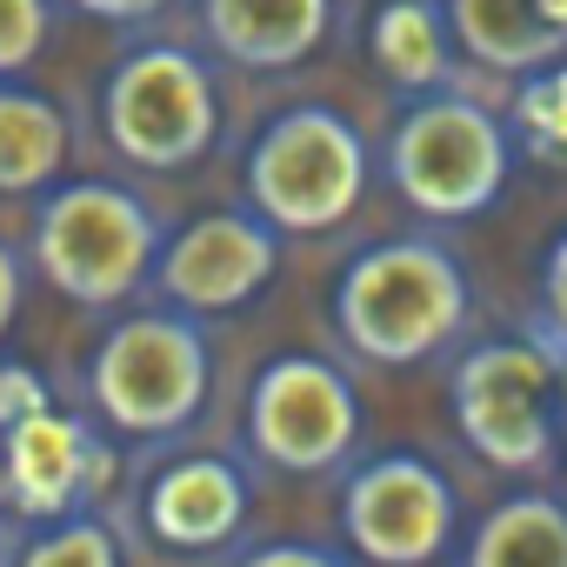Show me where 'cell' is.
I'll return each mask as SVG.
<instances>
[{
	"label": "cell",
	"instance_id": "cell-1",
	"mask_svg": "<svg viewBox=\"0 0 567 567\" xmlns=\"http://www.w3.org/2000/svg\"><path fill=\"white\" fill-rule=\"evenodd\" d=\"M474 321V280L441 234H388L334 280V334L368 368H427Z\"/></svg>",
	"mask_w": 567,
	"mask_h": 567
},
{
	"label": "cell",
	"instance_id": "cell-2",
	"mask_svg": "<svg viewBox=\"0 0 567 567\" xmlns=\"http://www.w3.org/2000/svg\"><path fill=\"white\" fill-rule=\"evenodd\" d=\"M87 408L107 434L127 441H174L207 414L214 394V334L200 315H181L167 301H147L121 321L87 354Z\"/></svg>",
	"mask_w": 567,
	"mask_h": 567
},
{
	"label": "cell",
	"instance_id": "cell-3",
	"mask_svg": "<svg viewBox=\"0 0 567 567\" xmlns=\"http://www.w3.org/2000/svg\"><path fill=\"white\" fill-rule=\"evenodd\" d=\"M161 240L167 220L147 194L121 181H54L34 207L28 260L61 301L107 315L147 295Z\"/></svg>",
	"mask_w": 567,
	"mask_h": 567
},
{
	"label": "cell",
	"instance_id": "cell-4",
	"mask_svg": "<svg viewBox=\"0 0 567 567\" xmlns=\"http://www.w3.org/2000/svg\"><path fill=\"white\" fill-rule=\"evenodd\" d=\"M514 154L520 147L507 134V114H494L487 101H474L467 87L447 81V87L408 94L401 121L388 127L381 174L421 220L454 227V220L487 214L507 194Z\"/></svg>",
	"mask_w": 567,
	"mask_h": 567
},
{
	"label": "cell",
	"instance_id": "cell-5",
	"mask_svg": "<svg viewBox=\"0 0 567 567\" xmlns=\"http://www.w3.org/2000/svg\"><path fill=\"white\" fill-rule=\"evenodd\" d=\"M560 361H567V341H554L547 328L494 334V341H474L454 354L447 408H454V427L481 467L514 474V481H534L554 467V454H560V408H554Z\"/></svg>",
	"mask_w": 567,
	"mask_h": 567
},
{
	"label": "cell",
	"instance_id": "cell-6",
	"mask_svg": "<svg viewBox=\"0 0 567 567\" xmlns=\"http://www.w3.org/2000/svg\"><path fill=\"white\" fill-rule=\"evenodd\" d=\"M240 187L247 207L280 234H334L361 214L374 187V147L341 107L295 101L247 141Z\"/></svg>",
	"mask_w": 567,
	"mask_h": 567
},
{
	"label": "cell",
	"instance_id": "cell-7",
	"mask_svg": "<svg viewBox=\"0 0 567 567\" xmlns=\"http://www.w3.org/2000/svg\"><path fill=\"white\" fill-rule=\"evenodd\" d=\"M101 141L141 174H187L220 147V81L187 41L147 34L101 81Z\"/></svg>",
	"mask_w": 567,
	"mask_h": 567
},
{
	"label": "cell",
	"instance_id": "cell-8",
	"mask_svg": "<svg viewBox=\"0 0 567 567\" xmlns=\"http://www.w3.org/2000/svg\"><path fill=\"white\" fill-rule=\"evenodd\" d=\"M247 461L267 474L321 481L361 447V394L328 354H274L247 388Z\"/></svg>",
	"mask_w": 567,
	"mask_h": 567
},
{
	"label": "cell",
	"instance_id": "cell-9",
	"mask_svg": "<svg viewBox=\"0 0 567 567\" xmlns=\"http://www.w3.org/2000/svg\"><path fill=\"white\" fill-rule=\"evenodd\" d=\"M461 534V507L447 474L427 454H374L341 481V540L374 567H427L447 560Z\"/></svg>",
	"mask_w": 567,
	"mask_h": 567
},
{
	"label": "cell",
	"instance_id": "cell-10",
	"mask_svg": "<svg viewBox=\"0 0 567 567\" xmlns=\"http://www.w3.org/2000/svg\"><path fill=\"white\" fill-rule=\"evenodd\" d=\"M107 481H114V447L94 414L54 408V394H41L34 408L0 421V514L14 527L94 507Z\"/></svg>",
	"mask_w": 567,
	"mask_h": 567
},
{
	"label": "cell",
	"instance_id": "cell-11",
	"mask_svg": "<svg viewBox=\"0 0 567 567\" xmlns=\"http://www.w3.org/2000/svg\"><path fill=\"white\" fill-rule=\"evenodd\" d=\"M274 274H280V227L260 220L254 207H207L167 227L147 295L181 315L220 321V315L254 308L274 288Z\"/></svg>",
	"mask_w": 567,
	"mask_h": 567
},
{
	"label": "cell",
	"instance_id": "cell-12",
	"mask_svg": "<svg viewBox=\"0 0 567 567\" xmlns=\"http://www.w3.org/2000/svg\"><path fill=\"white\" fill-rule=\"evenodd\" d=\"M254 520V474L234 454H181L141 487V527L167 554L227 560Z\"/></svg>",
	"mask_w": 567,
	"mask_h": 567
},
{
	"label": "cell",
	"instance_id": "cell-13",
	"mask_svg": "<svg viewBox=\"0 0 567 567\" xmlns=\"http://www.w3.org/2000/svg\"><path fill=\"white\" fill-rule=\"evenodd\" d=\"M194 28L227 68L288 74L328 48L334 0H194Z\"/></svg>",
	"mask_w": 567,
	"mask_h": 567
},
{
	"label": "cell",
	"instance_id": "cell-14",
	"mask_svg": "<svg viewBox=\"0 0 567 567\" xmlns=\"http://www.w3.org/2000/svg\"><path fill=\"white\" fill-rule=\"evenodd\" d=\"M454 28L441 0H381L368 28V61L394 94H427L454 81Z\"/></svg>",
	"mask_w": 567,
	"mask_h": 567
},
{
	"label": "cell",
	"instance_id": "cell-15",
	"mask_svg": "<svg viewBox=\"0 0 567 567\" xmlns=\"http://www.w3.org/2000/svg\"><path fill=\"white\" fill-rule=\"evenodd\" d=\"M454 554L467 567H567V494L520 487L494 501Z\"/></svg>",
	"mask_w": 567,
	"mask_h": 567
},
{
	"label": "cell",
	"instance_id": "cell-16",
	"mask_svg": "<svg viewBox=\"0 0 567 567\" xmlns=\"http://www.w3.org/2000/svg\"><path fill=\"white\" fill-rule=\"evenodd\" d=\"M68 114L54 107V94L21 87V74H0V194H48L68 167Z\"/></svg>",
	"mask_w": 567,
	"mask_h": 567
},
{
	"label": "cell",
	"instance_id": "cell-17",
	"mask_svg": "<svg viewBox=\"0 0 567 567\" xmlns=\"http://www.w3.org/2000/svg\"><path fill=\"white\" fill-rule=\"evenodd\" d=\"M447 8V28H454V48L487 68V74H527L554 54H567V41L540 21L534 0H441Z\"/></svg>",
	"mask_w": 567,
	"mask_h": 567
},
{
	"label": "cell",
	"instance_id": "cell-18",
	"mask_svg": "<svg viewBox=\"0 0 567 567\" xmlns=\"http://www.w3.org/2000/svg\"><path fill=\"white\" fill-rule=\"evenodd\" d=\"M141 547L121 540V520L101 501L94 507H74V514H54V520H34L14 540V560L21 567H121Z\"/></svg>",
	"mask_w": 567,
	"mask_h": 567
},
{
	"label": "cell",
	"instance_id": "cell-19",
	"mask_svg": "<svg viewBox=\"0 0 567 567\" xmlns=\"http://www.w3.org/2000/svg\"><path fill=\"white\" fill-rule=\"evenodd\" d=\"M507 134L520 154L567 167V54L514 74V101H507Z\"/></svg>",
	"mask_w": 567,
	"mask_h": 567
},
{
	"label": "cell",
	"instance_id": "cell-20",
	"mask_svg": "<svg viewBox=\"0 0 567 567\" xmlns=\"http://www.w3.org/2000/svg\"><path fill=\"white\" fill-rule=\"evenodd\" d=\"M61 21V0H0V74H28Z\"/></svg>",
	"mask_w": 567,
	"mask_h": 567
},
{
	"label": "cell",
	"instance_id": "cell-21",
	"mask_svg": "<svg viewBox=\"0 0 567 567\" xmlns=\"http://www.w3.org/2000/svg\"><path fill=\"white\" fill-rule=\"evenodd\" d=\"M348 547H328V540H240L227 560H254V567H321V560H341Z\"/></svg>",
	"mask_w": 567,
	"mask_h": 567
},
{
	"label": "cell",
	"instance_id": "cell-22",
	"mask_svg": "<svg viewBox=\"0 0 567 567\" xmlns=\"http://www.w3.org/2000/svg\"><path fill=\"white\" fill-rule=\"evenodd\" d=\"M540 328L554 341H567V227L554 234V247L540 260Z\"/></svg>",
	"mask_w": 567,
	"mask_h": 567
},
{
	"label": "cell",
	"instance_id": "cell-23",
	"mask_svg": "<svg viewBox=\"0 0 567 567\" xmlns=\"http://www.w3.org/2000/svg\"><path fill=\"white\" fill-rule=\"evenodd\" d=\"M61 8H74L87 21H107V28H147V21H161L174 8V0H61Z\"/></svg>",
	"mask_w": 567,
	"mask_h": 567
},
{
	"label": "cell",
	"instance_id": "cell-24",
	"mask_svg": "<svg viewBox=\"0 0 567 567\" xmlns=\"http://www.w3.org/2000/svg\"><path fill=\"white\" fill-rule=\"evenodd\" d=\"M21 295H28V267H21V254L8 240H0V341H8V328L21 315Z\"/></svg>",
	"mask_w": 567,
	"mask_h": 567
},
{
	"label": "cell",
	"instance_id": "cell-25",
	"mask_svg": "<svg viewBox=\"0 0 567 567\" xmlns=\"http://www.w3.org/2000/svg\"><path fill=\"white\" fill-rule=\"evenodd\" d=\"M534 8H540V21H547L560 41H567V0H534Z\"/></svg>",
	"mask_w": 567,
	"mask_h": 567
},
{
	"label": "cell",
	"instance_id": "cell-26",
	"mask_svg": "<svg viewBox=\"0 0 567 567\" xmlns=\"http://www.w3.org/2000/svg\"><path fill=\"white\" fill-rule=\"evenodd\" d=\"M0 560H14V520L0 514Z\"/></svg>",
	"mask_w": 567,
	"mask_h": 567
},
{
	"label": "cell",
	"instance_id": "cell-27",
	"mask_svg": "<svg viewBox=\"0 0 567 567\" xmlns=\"http://www.w3.org/2000/svg\"><path fill=\"white\" fill-rule=\"evenodd\" d=\"M554 408H560V441H567V361H560V394H554Z\"/></svg>",
	"mask_w": 567,
	"mask_h": 567
},
{
	"label": "cell",
	"instance_id": "cell-28",
	"mask_svg": "<svg viewBox=\"0 0 567 567\" xmlns=\"http://www.w3.org/2000/svg\"><path fill=\"white\" fill-rule=\"evenodd\" d=\"M560 494H567V474H560Z\"/></svg>",
	"mask_w": 567,
	"mask_h": 567
}]
</instances>
